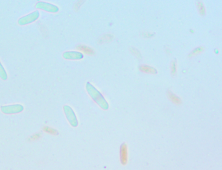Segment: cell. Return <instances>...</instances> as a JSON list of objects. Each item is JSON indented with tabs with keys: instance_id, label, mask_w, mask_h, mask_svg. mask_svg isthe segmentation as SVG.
Wrapping results in <instances>:
<instances>
[{
	"instance_id": "1",
	"label": "cell",
	"mask_w": 222,
	"mask_h": 170,
	"mask_svg": "<svg viewBox=\"0 0 222 170\" xmlns=\"http://www.w3.org/2000/svg\"><path fill=\"white\" fill-rule=\"evenodd\" d=\"M39 16L40 13L38 10H35V11L33 12V13H30V14H27V15L24 16L20 18H19V20H18V23L21 26L29 24V23L34 22L36 20H38Z\"/></svg>"
},
{
	"instance_id": "2",
	"label": "cell",
	"mask_w": 222,
	"mask_h": 170,
	"mask_svg": "<svg viewBox=\"0 0 222 170\" xmlns=\"http://www.w3.org/2000/svg\"><path fill=\"white\" fill-rule=\"evenodd\" d=\"M36 7L38 9L45 10L49 13H57L59 10V8L55 5L43 2H39L36 4Z\"/></svg>"
},
{
	"instance_id": "3",
	"label": "cell",
	"mask_w": 222,
	"mask_h": 170,
	"mask_svg": "<svg viewBox=\"0 0 222 170\" xmlns=\"http://www.w3.org/2000/svg\"><path fill=\"white\" fill-rule=\"evenodd\" d=\"M1 108L2 112L5 114H14L21 112L24 107L21 105H12L2 106Z\"/></svg>"
},
{
	"instance_id": "4",
	"label": "cell",
	"mask_w": 222,
	"mask_h": 170,
	"mask_svg": "<svg viewBox=\"0 0 222 170\" xmlns=\"http://www.w3.org/2000/svg\"><path fill=\"white\" fill-rule=\"evenodd\" d=\"M127 146L125 143H123L120 148L121 163L123 165H125L127 163Z\"/></svg>"
},
{
	"instance_id": "5",
	"label": "cell",
	"mask_w": 222,
	"mask_h": 170,
	"mask_svg": "<svg viewBox=\"0 0 222 170\" xmlns=\"http://www.w3.org/2000/svg\"><path fill=\"white\" fill-rule=\"evenodd\" d=\"M64 58L67 59H81L83 58V55L79 52H74V51H68L63 55Z\"/></svg>"
},
{
	"instance_id": "6",
	"label": "cell",
	"mask_w": 222,
	"mask_h": 170,
	"mask_svg": "<svg viewBox=\"0 0 222 170\" xmlns=\"http://www.w3.org/2000/svg\"><path fill=\"white\" fill-rule=\"evenodd\" d=\"M77 48L79 50L83 51L85 53L88 54V55H93L95 53V51L92 49L90 48L89 47L86 46V45H79V46H78Z\"/></svg>"
},
{
	"instance_id": "7",
	"label": "cell",
	"mask_w": 222,
	"mask_h": 170,
	"mask_svg": "<svg viewBox=\"0 0 222 170\" xmlns=\"http://www.w3.org/2000/svg\"><path fill=\"white\" fill-rule=\"evenodd\" d=\"M197 7L198 11L200 13V15L204 16L205 13H206V9H205V7L204 6L203 3L201 2V1H198L197 3Z\"/></svg>"
},
{
	"instance_id": "8",
	"label": "cell",
	"mask_w": 222,
	"mask_h": 170,
	"mask_svg": "<svg viewBox=\"0 0 222 170\" xmlns=\"http://www.w3.org/2000/svg\"><path fill=\"white\" fill-rule=\"evenodd\" d=\"M140 69L142 71H144L146 73H150V74H156L157 71L155 68H152V67L148 66H140Z\"/></svg>"
},
{
	"instance_id": "9",
	"label": "cell",
	"mask_w": 222,
	"mask_h": 170,
	"mask_svg": "<svg viewBox=\"0 0 222 170\" xmlns=\"http://www.w3.org/2000/svg\"><path fill=\"white\" fill-rule=\"evenodd\" d=\"M0 78L2 79L7 80V74L6 72V70L5 69L4 67L3 66V65L1 63V61H0Z\"/></svg>"
},
{
	"instance_id": "10",
	"label": "cell",
	"mask_w": 222,
	"mask_h": 170,
	"mask_svg": "<svg viewBox=\"0 0 222 170\" xmlns=\"http://www.w3.org/2000/svg\"><path fill=\"white\" fill-rule=\"evenodd\" d=\"M204 51V48L203 47H199L195 49L194 51H192L190 53V57H194V56H196L199 54H200L201 53H202Z\"/></svg>"
},
{
	"instance_id": "11",
	"label": "cell",
	"mask_w": 222,
	"mask_h": 170,
	"mask_svg": "<svg viewBox=\"0 0 222 170\" xmlns=\"http://www.w3.org/2000/svg\"><path fill=\"white\" fill-rule=\"evenodd\" d=\"M169 97L173 102L176 103H180L179 98L176 96V95H174L173 94H172L171 92H169Z\"/></svg>"
},
{
	"instance_id": "12",
	"label": "cell",
	"mask_w": 222,
	"mask_h": 170,
	"mask_svg": "<svg viewBox=\"0 0 222 170\" xmlns=\"http://www.w3.org/2000/svg\"><path fill=\"white\" fill-rule=\"evenodd\" d=\"M43 129H44V130L45 131V132H48V133L51 134V135H57V131L55 129H53V128L51 127H44V128H43Z\"/></svg>"
},
{
	"instance_id": "13",
	"label": "cell",
	"mask_w": 222,
	"mask_h": 170,
	"mask_svg": "<svg viewBox=\"0 0 222 170\" xmlns=\"http://www.w3.org/2000/svg\"><path fill=\"white\" fill-rule=\"evenodd\" d=\"M40 136V134H37V135H33V136H31V140H37V139L39 138Z\"/></svg>"
},
{
	"instance_id": "14",
	"label": "cell",
	"mask_w": 222,
	"mask_h": 170,
	"mask_svg": "<svg viewBox=\"0 0 222 170\" xmlns=\"http://www.w3.org/2000/svg\"><path fill=\"white\" fill-rule=\"evenodd\" d=\"M176 63H173V64H172V72H173V73L176 72Z\"/></svg>"
}]
</instances>
